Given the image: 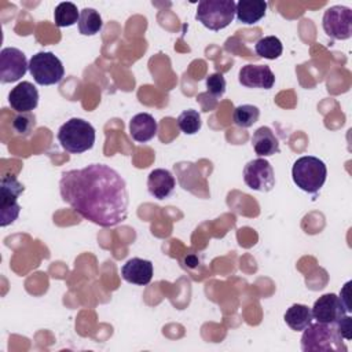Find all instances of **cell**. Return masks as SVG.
<instances>
[{"label":"cell","instance_id":"8","mask_svg":"<svg viewBox=\"0 0 352 352\" xmlns=\"http://www.w3.org/2000/svg\"><path fill=\"white\" fill-rule=\"evenodd\" d=\"M324 33L333 40H348L352 36V10L345 6L329 7L322 19Z\"/></svg>","mask_w":352,"mask_h":352},{"label":"cell","instance_id":"9","mask_svg":"<svg viewBox=\"0 0 352 352\" xmlns=\"http://www.w3.org/2000/svg\"><path fill=\"white\" fill-rule=\"evenodd\" d=\"M243 182L254 191H271L275 186V173L272 165L264 158L249 161L243 168Z\"/></svg>","mask_w":352,"mask_h":352},{"label":"cell","instance_id":"26","mask_svg":"<svg viewBox=\"0 0 352 352\" xmlns=\"http://www.w3.org/2000/svg\"><path fill=\"white\" fill-rule=\"evenodd\" d=\"M226 85V78L221 73H212L209 74V77H206L208 92L214 98H220L224 95Z\"/></svg>","mask_w":352,"mask_h":352},{"label":"cell","instance_id":"6","mask_svg":"<svg viewBox=\"0 0 352 352\" xmlns=\"http://www.w3.org/2000/svg\"><path fill=\"white\" fill-rule=\"evenodd\" d=\"M29 72L38 85H54L60 82L65 76V67L60 59L48 51H40L32 55Z\"/></svg>","mask_w":352,"mask_h":352},{"label":"cell","instance_id":"25","mask_svg":"<svg viewBox=\"0 0 352 352\" xmlns=\"http://www.w3.org/2000/svg\"><path fill=\"white\" fill-rule=\"evenodd\" d=\"M36 128V116L33 113H18L12 118V129L16 135L29 136Z\"/></svg>","mask_w":352,"mask_h":352},{"label":"cell","instance_id":"11","mask_svg":"<svg viewBox=\"0 0 352 352\" xmlns=\"http://www.w3.org/2000/svg\"><path fill=\"white\" fill-rule=\"evenodd\" d=\"M312 318L318 323L336 324L344 315L348 314L340 297L334 293H326L320 296L311 308Z\"/></svg>","mask_w":352,"mask_h":352},{"label":"cell","instance_id":"22","mask_svg":"<svg viewBox=\"0 0 352 352\" xmlns=\"http://www.w3.org/2000/svg\"><path fill=\"white\" fill-rule=\"evenodd\" d=\"M254 51L258 56L274 60L282 55L283 45L278 37L265 36V37H261L260 40H257V43L254 45Z\"/></svg>","mask_w":352,"mask_h":352},{"label":"cell","instance_id":"2","mask_svg":"<svg viewBox=\"0 0 352 352\" xmlns=\"http://www.w3.org/2000/svg\"><path fill=\"white\" fill-rule=\"evenodd\" d=\"M301 349L304 352H346L348 348L344 338L338 333L336 324L311 323L302 330Z\"/></svg>","mask_w":352,"mask_h":352},{"label":"cell","instance_id":"21","mask_svg":"<svg viewBox=\"0 0 352 352\" xmlns=\"http://www.w3.org/2000/svg\"><path fill=\"white\" fill-rule=\"evenodd\" d=\"M80 11L72 1H62L55 7L54 21L58 28H69L78 22Z\"/></svg>","mask_w":352,"mask_h":352},{"label":"cell","instance_id":"27","mask_svg":"<svg viewBox=\"0 0 352 352\" xmlns=\"http://www.w3.org/2000/svg\"><path fill=\"white\" fill-rule=\"evenodd\" d=\"M336 327L338 330V333L341 334V337L345 340V341H351L352 338V318L349 316V314L344 315L337 323H336Z\"/></svg>","mask_w":352,"mask_h":352},{"label":"cell","instance_id":"1","mask_svg":"<svg viewBox=\"0 0 352 352\" xmlns=\"http://www.w3.org/2000/svg\"><path fill=\"white\" fill-rule=\"evenodd\" d=\"M60 197L81 217L100 227L122 223L128 214L129 194L124 177L104 164H91L62 173Z\"/></svg>","mask_w":352,"mask_h":352},{"label":"cell","instance_id":"3","mask_svg":"<svg viewBox=\"0 0 352 352\" xmlns=\"http://www.w3.org/2000/svg\"><path fill=\"white\" fill-rule=\"evenodd\" d=\"M95 128L85 120L73 117L60 125L58 140L62 148L70 154H81L94 147Z\"/></svg>","mask_w":352,"mask_h":352},{"label":"cell","instance_id":"19","mask_svg":"<svg viewBox=\"0 0 352 352\" xmlns=\"http://www.w3.org/2000/svg\"><path fill=\"white\" fill-rule=\"evenodd\" d=\"M286 324L294 330V331H302L304 329H307L314 318H312V312L311 308L304 305V304H293L290 308H287V311L285 312L283 316Z\"/></svg>","mask_w":352,"mask_h":352},{"label":"cell","instance_id":"15","mask_svg":"<svg viewBox=\"0 0 352 352\" xmlns=\"http://www.w3.org/2000/svg\"><path fill=\"white\" fill-rule=\"evenodd\" d=\"M176 187V180L173 175L164 168L153 169L147 177V190L151 197L157 199L168 198Z\"/></svg>","mask_w":352,"mask_h":352},{"label":"cell","instance_id":"12","mask_svg":"<svg viewBox=\"0 0 352 352\" xmlns=\"http://www.w3.org/2000/svg\"><path fill=\"white\" fill-rule=\"evenodd\" d=\"M239 82L246 88L270 89L275 84V74L267 65H245L238 73Z\"/></svg>","mask_w":352,"mask_h":352},{"label":"cell","instance_id":"4","mask_svg":"<svg viewBox=\"0 0 352 352\" xmlns=\"http://www.w3.org/2000/svg\"><path fill=\"white\" fill-rule=\"evenodd\" d=\"M292 177L300 190L308 194H316L326 182L327 168L318 157L304 155L293 164Z\"/></svg>","mask_w":352,"mask_h":352},{"label":"cell","instance_id":"13","mask_svg":"<svg viewBox=\"0 0 352 352\" xmlns=\"http://www.w3.org/2000/svg\"><path fill=\"white\" fill-rule=\"evenodd\" d=\"M8 103L16 113H29L38 104V91L32 82L22 81L10 91Z\"/></svg>","mask_w":352,"mask_h":352},{"label":"cell","instance_id":"23","mask_svg":"<svg viewBox=\"0 0 352 352\" xmlns=\"http://www.w3.org/2000/svg\"><path fill=\"white\" fill-rule=\"evenodd\" d=\"M260 117V110L257 106L253 104H239L235 107L232 120L234 124L239 128H250L253 124L257 122Z\"/></svg>","mask_w":352,"mask_h":352},{"label":"cell","instance_id":"28","mask_svg":"<svg viewBox=\"0 0 352 352\" xmlns=\"http://www.w3.org/2000/svg\"><path fill=\"white\" fill-rule=\"evenodd\" d=\"M351 285H352V282L348 280V282L344 285V287H342V290H341V293H340V300L342 301V304H344L345 309L348 311V314H351V311H352V308H351V301H349V287H351Z\"/></svg>","mask_w":352,"mask_h":352},{"label":"cell","instance_id":"5","mask_svg":"<svg viewBox=\"0 0 352 352\" xmlns=\"http://www.w3.org/2000/svg\"><path fill=\"white\" fill-rule=\"evenodd\" d=\"M235 4L234 0H202L198 3L195 18L209 30H221L232 22Z\"/></svg>","mask_w":352,"mask_h":352},{"label":"cell","instance_id":"24","mask_svg":"<svg viewBox=\"0 0 352 352\" xmlns=\"http://www.w3.org/2000/svg\"><path fill=\"white\" fill-rule=\"evenodd\" d=\"M177 125L183 133L194 135L201 129V125H202L201 116L197 110H192V109L184 110L177 117Z\"/></svg>","mask_w":352,"mask_h":352},{"label":"cell","instance_id":"14","mask_svg":"<svg viewBox=\"0 0 352 352\" xmlns=\"http://www.w3.org/2000/svg\"><path fill=\"white\" fill-rule=\"evenodd\" d=\"M153 263L150 260L139 258V257H132L129 258L122 267H121V275L122 278L132 283V285H139L144 286L151 282L153 278Z\"/></svg>","mask_w":352,"mask_h":352},{"label":"cell","instance_id":"7","mask_svg":"<svg viewBox=\"0 0 352 352\" xmlns=\"http://www.w3.org/2000/svg\"><path fill=\"white\" fill-rule=\"evenodd\" d=\"M25 191L22 183L15 176H4L0 182V226L7 227L14 223L21 212L18 197Z\"/></svg>","mask_w":352,"mask_h":352},{"label":"cell","instance_id":"17","mask_svg":"<svg viewBox=\"0 0 352 352\" xmlns=\"http://www.w3.org/2000/svg\"><path fill=\"white\" fill-rule=\"evenodd\" d=\"M252 146L257 155L270 157L280 151L279 140L268 126H260L252 136Z\"/></svg>","mask_w":352,"mask_h":352},{"label":"cell","instance_id":"16","mask_svg":"<svg viewBox=\"0 0 352 352\" xmlns=\"http://www.w3.org/2000/svg\"><path fill=\"white\" fill-rule=\"evenodd\" d=\"M157 121L148 113H139L129 121V135L135 142L146 143L157 135Z\"/></svg>","mask_w":352,"mask_h":352},{"label":"cell","instance_id":"18","mask_svg":"<svg viewBox=\"0 0 352 352\" xmlns=\"http://www.w3.org/2000/svg\"><path fill=\"white\" fill-rule=\"evenodd\" d=\"M267 7L268 4L264 0H239L235 4V15L239 22L254 25L264 18Z\"/></svg>","mask_w":352,"mask_h":352},{"label":"cell","instance_id":"20","mask_svg":"<svg viewBox=\"0 0 352 352\" xmlns=\"http://www.w3.org/2000/svg\"><path fill=\"white\" fill-rule=\"evenodd\" d=\"M77 25L82 36H94L102 30L103 21L100 14L95 8L87 7L80 11V18Z\"/></svg>","mask_w":352,"mask_h":352},{"label":"cell","instance_id":"10","mask_svg":"<svg viewBox=\"0 0 352 352\" xmlns=\"http://www.w3.org/2000/svg\"><path fill=\"white\" fill-rule=\"evenodd\" d=\"M29 69L26 55L15 48L6 47L0 51V81L3 84L21 80Z\"/></svg>","mask_w":352,"mask_h":352}]
</instances>
